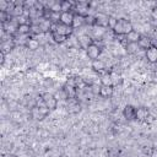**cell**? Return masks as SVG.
Here are the masks:
<instances>
[{
    "label": "cell",
    "mask_w": 157,
    "mask_h": 157,
    "mask_svg": "<svg viewBox=\"0 0 157 157\" xmlns=\"http://www.w3.org/2000/svg\"><path fill=\"white\" fill-rule=\"evenodd\" d=\"M134 29V26L128 18H118L115 27L113 28V33L115 36H128Z\"/></svg>",
    "instance_id": "1"
},
{
    "label": "cell",
    "mask_w": 157,
    "mask_h": 157,
    "mask_svg": "<svg viewBox=\"0 0 157 157\" xmlns=\"http://www.w3.org/2000/svg\"><path fill=\"white\" fill-rule=\"evenodd\" d=\"M42 102L49 110H54L58 107V98L49 92H45L42 94Z\"/></svg>",
    "instance_id": "2"
},
{
    "label": "cell",
    "mask_w": 157,
    "mask_h": 157,
    "mask_svg": "<svg viewBox=\"0 0 157 157\" xmlns=\"http://www.w3.org/2000/svg\"><path fill=\"white\" fill-rule=\"evenodd\" d=\"M101 53H102V48H101L97 43H94V42H92V43L86 48L87 58H88L91 61H93V60L98 59V58H99V55H101Z\"/></svg>",
    "instance_id": "3"
},
{
    "label": "cell",
    "mask_w": 157,
    "mask_h": 157,
    "mask_svg": "<svg viewBox=\"0 0 157 157\" xmlns=\"http://www.w3.org/2000/svg\"><path fill=\"white\" fill-rule=\"evenodd\" d=\"M52 31L56 32L58 34H60V36H63V37H65V38H69V37L72 34L74 28H72L71 26H66V25H63V23L58 22V23H54Z\"/></svg>",
    "instance_id": "4"
},
{
    "label": "cell",
    "mask_w": 157,
    "mask_h": 157,
    "mask_svg": "<svg viewBox=\"0 0 157 157\" xmlns=\"http://www.w3.org/2000/svg\"><path fill=\"white\" fill-rule=\"evenodd\" d=\"M93 17H94V26L107 28V25H108V17H109L107 13H104V12H97Z\"/></svg>",
    "instance_id": "5"
},
{
    "label": "cell",
    "mask_w": 157,
    "mask_h": 157,
    "mask_svg": "<svg viewBox=\"0 0 157 157\" xmlns=\"http://www.w3.org/2000/svg\"><path fill=\"white\" fill-rule=\"evenodd\" d=\"M145 56L148 63L156 64L157 63V45L152 44L147 50H145Z\"/></svg>",
    "instance_id": "6"
},
{
    "label": "cell",
    "mask_w": 157,
    "mask_h": 157,
    "mask_svg": "<svg viewBox=\"0 0 157 157\" xmlns=\"http://www.w3.org/2000/svg\"><path fill=\"white\" fill-rule=\"evenodd\" d=\"M32 32V25L26 22V23H18V27H17V32L16 34L17 36H21V37H27L28 34H31ZM15 34V36H16Z\"/></svg>",
    "instance_id": "7"
},
{
    "label": "cell",
    "mask_w": 157,
    "mask_h": 157,
    "mask_svg": "<svg viewBox=\"0 0 157 157\" xmlns=\"http://www.w3.org/2000/svg\"><path fill=\"white\" fill-rule=\"evenodd\" d=\"M74 17H75V12L74 11H69V12H61L60 15V23L66 25V26H71L72 27V22H74Z\"/></svg>",
    "instance_id": "8"
},
{
    "label": "cell",
    "mask_w": 157,
    "mask_h": 157,
    "mask_svg": "<svg viewBox=\"0 0 157 157\" xmlns=\"http://www.w3.org/2000/svg\"><path fill=\"white\" fill-rule=\"evenodd\" d=\"M38 25H39V28H40L42 33H47V32L50 33L52 29H53V26H54V23L49 18H40L38 21Z\"/></svg>",
    "instance_id": "9"
},
{
    "label": "cell",
    "mask_w": 157,
    "mask_h": 157,
    "mask_svg": "<svg viewBox=\"0 0 157 157\" xmlns=\"http://www.w3.org/2000/svg\"><path fill=\"white\" fill-rule=\"evenodd\" d=\"M123 115H124L126 119H129V120L135 119V115H136V108H135L134 105H131V104L125 105V108H124V110H123Z\"/></svg>",
    "instance_id": "10"
},
{
    "label": "cell",
    "mask_w": 157,
    "mask_h": 157,
    "mask_svg": "<svg viewBox=\"0 0 157 157\" xmlns=\"http://www.w3.org/2000/svg\"><path fill=\"white\" fill-rule=\"evenodd\" d=\"M15 48V44H13V39H9V40H4L1 43V48H0V52L4 53L5 55L7 53H10L12 49Z\"/></svg>",
    "instance_id": "11"
},
{
    "label": "cell",
    "mask_w": 157,
    "mask_h": 157,
    "mask_svg": "<svg viewBox=\"0 0 157 157\" xmlns=\"http://www.w3.org/2000/svg\"><path fill=\"white\" fill-rule=\"evenodd\" d=\"M126 37V40H128V43H137L139 40H140V38H141V33L140 32H137L136 29H132L128 36H125Z\"/></svg>",
    "instance_id": "12"
},
{
    "label": "cell",
    "mask_w": 157,
    "mask_h": 157,
    "mask_svg": "<svg viewBox=\"0 0 157 157\" xmlns=\"http://www.w3.org/2000/svg\"><path fill=\"white\" fill-rule=\"evenodd\" d=\"M137 44H139L140 49L147 50V49L152 45V40H151L148 37H146V36H141V38H140V40L137 42Z\"/></svg>",
    "instance_id": "13"
},
{
    "label": "cell",
    "mask_w": 157,
    "mask_h": 157,
    "mask_svg": "<svg viewBox=\"0 0 157 157\" xmlns=\"http://www.w3.org/2000/svg\"><path fill=\"white\" fill-rule=\"evenodd\" d=\"M63 91H64V93H65V96H66V99L75 98V96H76V87H74V86H71V85H67V83H66V85L64 86Z\"/></svg>",
    "instance_id": "14"
},
{
    "label": "cell",
    "mask_w": 157,
    "mask_h": 157,
    "mask_svg": "<svg viewBox=\"0 0 157 157\" xmlns=\"http://www.w3.org/2000/svg\"><path fill=\"white\" fill-rule=\"evenodd\" d=\"M113 92H114L113 86H102V85H101V90H99V96H101V97H103V98L112 97Z\"/></svg>",
    "instance_id": "15"
},
{
    "label": "cell",
    "mask_w": 157,
    "mask_h": 157,
    "mask_svg": "<svg viewBox=\"0 0 157 157\" xmlns=\"http://www.w3.org/2000/svg\"><path fill=\"white\" fill-rule=\"evenodd\" d=\"M39 45H40V43H39V40L38 39H36V38H28L27 39V42H26V48L27 49H29V50H37L38 48H39Z\"/></svg>",
    "instance_id": "16"
},
{
    "label": "cell",
    "mask_w": 157,
    "mask_h": 157,
    "mask_svg": "<svg viewBox=\"0 0 157 157\" xmlns=\"http://www.w3.org/2000/svg\"><path fill=\"white\" fill-rule=\"evenodd\" d=\"M91 67H92L94 71L101 72V71H103V70L105 69V64H104L103 60H101V59H96V60H93V61L91 63Z\"/></svg>",
    "instance_id": "17"
},
{
    "label": "cell",
    "mask_w": 157,
    "mask_h": 157,
    "mask_svg": "<svg viewBox=\"0 0 157 157\" xmlns=\"http://www.w3.org/2000/svg\"><path fill=\"white\" fill-rule=\"evenodd\" d=\"M148 115V110L145 108V107H140V108H136V115H135V119H139V120H144L146 119Z\"/></svg>",
    "instance_id": "18"
},
{
    "label": "cell",
    "mask_w": 157,
    "mask_h": 157,
    "mask_svg": "<svg viewBox=\"0 0 157 157\" xmlns=\"http://www.w3.org/2000/svg\"><path fill=\"white\" fill-rule=\"evenodd\" d=\"M86 23V18L83 16H80L77 13H75V17H74V22H72V28H77V27H81L82 25Z\"/></svg>",
    "instance_id": "19"
},
{
    "label": "cell",
    "mask_w": 157,
    "mask_h": 157,
    "mask_svg": "<svg viewBox=\"0 0 157 157\" xmlns=\"http://www.w3.org/2000/svg\"><path fill=\"white\" fill-rule=\"evenodd\" d=\"M60 6H61V12H69V11H74V4H72L71 1L63 0V1H60Z\"/></svg>",
    "instance_id": "20"
},
{
    "label": "cell",
    "mask_w": 157,
    "mask_h": 157,
    "mask_svg": "<svg viewBox=\"0 0 157 157\" xmlns=\"http://www.w3.org/2000/svg\"><path fill=\"white\" fill-rule=\"evenodd\" d=\"M101 85L102 86H113V82H112V77H110V74L105 72L101 76ZM114 87V86H113Z\"/></svg>",
    "instance_id": "21"
},
{
    "label": "cell",
    "mask_w": 157,
    "mask_h": 157,
    "mask_svg": "<svg viewBox=\"0 0 157 157\" xmlns=\"http://www.w3.org/2000/svg\"><path fill=\"white\" fill-rule=\"evenodd\" d=\"M50 37H52V39L55 42V43H58V44H61V43H64L67 38H65V37H63V36H60V34H58L56 32H54V31H52L50 32Z\"/></svg>",
    "instance_id": "22"
},
{
    "label": "cell",
    "mask_w": 157,
    "mask_h": 157,
    "mask_svg": "<svg viewBox=\"0 0 157 157\" xmlns=\"http://www.w3.org/2000/svg\"><path fill=\"white\" fill-rule=\"evenodd\" d=\"M125 49L129 54H135V53H137V50H140V47L137 43H128Z\"/></svg>",
    "instance_id": "23"
},
{
    "label": "cell",
    "mask_w": 157,
    "mask_h": 157,
    "mask_svg": "<svg viewBox=\"0 0 157 157\" xmlns=\"http://www.w3.org/2000/svg\"><path fill=\"white\" fill-rule=\"evenodd\" d=\"M91 43H92V40H91V38H90L88 36H82V37L78 39L80 47H82V48H85V49H86Z\"/></svg>",
    "instance_id": "24"
},
{
    "label": "cell",
    "mask_w": 157,
    "mask_h": 157,
    "mask_svg": "<svg viewBox=\"0 0 157 157\" xmlns=\"http://www.w3.org/2000/svg\"><path fill=\"white\" fill-rule=\"evenodd\" d=\"M117 22H118V18H117V17H114V16H112V15H109V17H108V25H107V27H108V28H110V29L113 31V28L115 27Z\"/></svg>",
    "instance_id": "25"
},
{
    "label": "cell",
    "mask_w": 157,
    "mask_h": 157,
    "mask_svg": "<svg viewBox=\"0 0 157 157\" xmlns=\"http://www.w3.org/2000/svg\"><path fill=\"white\" fill-rule=\"evenodd\" d=\"M93 27H94V29H92V32H93L94 37H102L103 33H104V28L103 27H98V26H93Z\"/></svg>",
    "instance_id": "26"
},
{
    "label": "cell",
    "mask_w": 157,
    "mask_h": 157,
    "mask_svg": "<svg viewBox=\"0 0 157 157\" xmlns=\"http://www.w3.org/2000/svg\"><path fill=\"white\" fill-rule=\"evenodd\" d=\"M90 90L93 94H99V90H101V85H91Z\"/></svg>",
    "instance_id": "27"
},
{
    "label": "cell",
    "mask_w": 157,
    "mask_h": 157,
    "mask_svg": "<svg viewBox=\"0 0 157 157\" xmlns=\"http://www.w3.org/2000/svg\"><path fill=\"white\" fill-rule=\"evenodd\" d=\"M43 85H44L45 87H52V86L54 85V81H53V78H44Z\"/></svg>",
    "instance_id": "28"
},
{
    "label": "cell",
    "mask_w": 157,
    "mask_h": 157,
    "mask_svg": "<svg viewBox=\"0 0 157 157\" xmlns=\"http://www.w3.org/2000/svg\"><path fill=\"white\" fill-rule=\"evenodd\" d=\"M151 17H152V20L157 21V7H153L151 10Z\"/></svg>",
    "instance_id": "29"
},
{
    "label": "cell",
    "mask_w": 157,
    "mask_h": 157,
    "mask_svg": "<svg viewBox=\"0 0 157 157\" xmlns=\"http://www.w3.org/2000/svg\"><path fill=\"white\" fill-rule=\"evenodd\" d=\"M153 36H155V39H156V40H157V29H156V31H155V34H153Z\"/></svg>",
    "instance_id": "30"
}]
</instances>
